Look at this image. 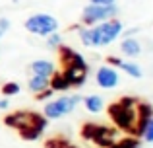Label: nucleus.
<instances>
[{
	"mask_svg": "<svg viewBox=\"0 0 153 148\" xmlns=\"http://www.w3.org/2000/svg\"><path fill=\"white\" fill-rule=\"evenodd\" d=\"M58 51H60V62L66 66L64 76L68 78L70 86L74 88L83 86L87 80V72H89V65L85 62V59L79 53H76L72 47H66V45H58Z\"/></svg>",
	"mask_w": 153,
	"mask_h": 148,
	"instance_id": "1",
	"label": "nucleus"
},
{
	"mask_svg": "<svg viewBox=\"0 0 153 148\" xmlns=\"http://www.w3.org/2000/svg\"><path fill=\"white\" fill-rule=\"evenodd\" d=\"M122 33L120 20L111 18L91 26V47H107Z\"/></svg>",
	"mask_w": 153,
	"mask_h": 148,
	"instance_id": "2",
	"label": "nucleus"
},
{
	"mask_svg": "<svg viewBox=\"0 0 153 148\" xmlns=\"http://www.w3.org/2000/svg\"><path fill=\"white\" fill-rule=\"evenodd\" d=\"M4 123H6V127H12V129H18V131H23L27 127H35L41 133L49 127V119L45 115L31 113V111H16L12 115H6Z\"/></svg>",
	"mask_w": 153,
	"mask_h": 148,
	"instance_id": "3",
	"label": "nucleus"
},
{
	"mask_svg": "<svg viewBox=\"0 0 153 148\" xmlns=\"http://www.w3.org/2000/svg\"><path fill=\"white\" fill-rule=\"evenodd\" d=\"M82 137L85 140L95 142L101 148H107L112 142H116V131L111 129V127H105V125H97V123H85L82 127Z\"/></svg>",
	"mask_w": 153,
	"mask_h": 148,
	"instance_id": "4",
	"label": "nucleus"
},
{
	"mask_svg": "<svg viewBox=\"0 0 153 148\" xmlns=\"http://www.w3.org/2000/svg\"><path fill=\"white\" fill-rule=\"evenodd\" d=\"M108 117L111 121L118 127L120 131H126V133H132L134 131V123H136V107L124 105V103L116 101L108 105Z\"/></svg>",
	"mask_w": 153,
	"mask_h": 148,
	"instance_id": "5",
	"label": "nucleus"
},
{
	"mask_svg": "<svg viewBox=\"0 0 153 148\" xmlns=\"http://www.w3.org/2000/svg\"><path fill=\"white\" fill-rule=\"evenodd\" d=\"M118 14V8L116 4H108V6H103V4H87L82 10V23L87 27L95 26L99 22H105V20H111Z\"/></svg>",
	"mask_w": 153,
	"mask_h": 148,
	"instance_id": "6",
	"label": "nucleus"
},
{
	"mask_svg": "<svg viewBox=\"0 0 153 148\" xmlns=\"http://www.w3.org/2000/svg\"><path fill=\"white\" fill-rule=\"evenodd\" d=\"M82 103V95H62L58 99H52L45 105V117L47 119H60L64 115L72 113Z\"/></svg>",
	"mask_w": 153,
	"mask_h": 148,
	"instance_id": "7",
	"label": "nucleus"
},
{
	"mask_svg": "<svg viewBox=\"0 0 153 148\" xmlns=\"http://www.w3.org/2000/svg\"><path fill=\"white\" fill-rule=\"evenodd\" d=\"M25 29L33 35H41V37H47L52 31L58 29V20L51 14H33L31 18L25 20Z\"/></svg>",
	"mask_w": 153,
	"mask_h": 148,
	"instance_id": "8",
	"label": "nucleus"
},
{
	"mask_svg": "<svg viewBox=\"0 0 153 148\" xmlns=\"http://www.w3.org/2000/svg\"><path fill=\"white\" fill-rule=\"evenodd\" d=\"M95 80H97V86L99 88H105V90H112V88L118 86V74H116L114 68L111 66H101L95 74Z\"/></svg>",
	"mask_w": 153,
	"mask_h": 148,
	"instance_id": "9",
	"label": "nucleus"
},
{
	"mask_svg": "<svg viewBox=\"0 0 153 148\" xmlns=\"http://www.w3.org/2000/svg\"><path fill=\"white\" fill-rule=\"evenodd\" d=\"M49 88L52 92H66L72 86L68 82V78L64 76V72H52L51 78H49Z\"/></svg>",
	"mask_w": 153,
	"mask_h": 148,
	"instance_id": "10",
	"label": "nucleus"
},
{
	"mask_svg": "<svg viewBox=\"0 0 153 148\" xmlns=\"http://www.w3.org/2000/svg\"><path fill=\"white\" fill-rule=\"evenodd\" d=\"M120 49H122V53L126 55V57H138V55L142 53V45H140V41L136 37H124Z\"/></svg>",
	"mask_w": 153,
	"mask_h": 148,
	"instance_id": "11",
	"label": "nucleus"
},
{
	"mask_svg": "<svg viewBox=\"0 0 153 148\" xmlns=\"http://www.w3.org/2000/svg\"><path fill=\"white\" fill-rule=\"evenodd\" d=\"M31 70H33V74H39V76H47V78H51V74L54 72V65H52L51 61L39 59V61H33Z\"/></svg>",
	"mask_w": 153,
	"mask_h": 148,
	"instance_id": "12",
	"label": "nucleus"
},
{
	"mask_svg": "<svg viewBox=\"0 0 153 148\" xmlns=\"http://www.w3.org/2000/svg\"><path fill=\"white\" fill-rule=\"evenodd\" d=\"M83 103H85L89 113H99V111H103V105H105L101 95H87V98L83 99Z\"/></svg>",
	"mask_w": 153,
	"mask_h": 148,
	"instance_id": "13",
	"label": "nucleus"
},
{
	"mask_svg": "<svg viewBox=\"0 0 153 148\" xmlns=\"http://www.w3.org/2000/svg\"><path fill=\"white\" fill-rule=\"evenodd\" d=\"M45 88H49V78H47V76H39V74H33V78L29 80V90L37 94V92L45 90Z\"/></svg>",
	"mask_w": 153,
	"mask_h": 148,
	"instance_id": "14",
	"label": "nucleus"
},
{
	"mask_svg": "<svg viewBox=\"0 0 153 148\" xmlns=\"http://www.w3.org/2000/svg\"><path fill=\"white\" fill-rule=\"evenodd\" d=\"M118 68L120 70H124L128 76H132V78H142L143 72H142V68H140V65H136V62H120L118 65Z\"/></svg>",
	"mask_w": 153,
	"mask_h": 148,
	"instance_id": "15",
	"label": "nucleus"
},
{
	"mask_svg": "<svg viewBox=\"0 0 153 148\" xmlns=\"http://www.w3.org/2000/svg\"><path fill=\"white\" fill-rule=\"evenodd\" d=\"M136 117L138 119H151L153 117V105L146 101H138L136 103Z\"/></svg>",
	"mask_w": 153,
	"mask_h": 148,
	"instance_id": "16",
	"label": "nucleus"
},
{
	"mask_svg": "<svg viewBox=\"0 0 153 148\" xmlns=\"http://www.w3.org/2000/svg\"><path fill=\"white\" fill-rule=\"evenodd\" d=\"M70 142H68V138L64 137H52L49 140L45 142V148H66Z\"/></svg>",
	"mask_w": 153,
	"mask_h": 148,
	"instance_id": "17",
	"label": "nucleus"
},
{
	"mask_svg": "<svg viewBox=\"0 0 153 148\" xmlns=\"http://www.w3.org/2000/svg\"><path fill=\"white\" fill-rule=\"evenodd\" d=\"M2 94L4 95H16V94H19V84L18 82H6L2 86Z\"/></svg>",
	"mask_w": 153,
	"mask_h": 148,
	"instance_id": "18",
	"label": "nucleus"
},
{
	"mask_svg": "<svg viewBox=\"0 0 153 148\" xmlns=\"http://www.w3.org/2000/svg\"><path fill=\"white\" fill-rule=\"evenodd\" d=\"M122 148H142V142L138 140V137H126L120 140Z\"/></svg>",
	"mask_w": 153,
	"mask_h": 148,
	"instance_id": "19",
	"label": "nucleus"
},
{
	"mask_svg": "<svg viewBox=\"0 0 153 148\" xmlns=\"http://www.w3.org/2000/svg\"><path fill=\"white\" fill-rule=\"evenodd\" d=\"M79 39L85 47H91V27H85V29H79Z\"/></svg>",
	"mask_w": 153,
	"mask_h": 148,
	"instance_id": "20",
	"label": "nucleus"
},
{
	"mask_svg": "<svg viewBox=\"0 0 153 148\" xmlns=\"http://www.w3.org/2000/svg\"><path fill=\"white\" fill-rule=\"evenodd\" d=\"M142 138H146L147 142H153V117L149 119V123L146 125V131H143Z\"/></svg>",
	"mask_w": 153,
	"mask_h": 148,
	"instance_id": "21",
	"label": "nucleus"
},
{
	"mask_svg": "<svg viewBox=\"0 0 153 148\" xmlns=\"http://www.w3.org/2000/svg\"><path fill=\"white\" fill-rule=\"evenodd\" d=\"M47 37H49V47H58V45H62V37H60L58 33H54V31H52L51 35H47Z\"/></svg>",
	"mask_w": 153,
	"mask_h": 148,
	"instance_id": "22",
	"label": "nucleus"
},
{
	"mask_svg": "<svg viewBox=\"0 0 153 148\" xmlns=\"http://www.w3.org/2000/svg\"><path fill=\"white\" fill-rule=\"evenodd\" d=\"M51 95H52V90H51V88H45V90L37 92V95H35V99H37V101H47V99H49Z\"/></svg>",
	"mask_w": 153,
	"mask_h": 148,
	"instance_id": "23",
	"label": "nucleus"
},
{
	"mask_svg": "<svg viewBox=\"0 0 153 148\" xmlns=\"http://www.w3.org/2000/svg\"><path fill=\"white\" fill-rule=\"evenodd\" d=\"M8 27H10V20L8 18H0V37L8 31Z\"/></svg>",
	"mask_w": 153,
	"mask_h": 148,
	"instance_id": "24",
	"label": "nucleus"
},
{
	"mask_svg": "<svg viewBox=\"0 0 153 148\" xmlns=\"http://www.w3.org/2000/svg\"><path fill=\"white\" fill-rule=\"evenodd\" d=\"M120 103H124V105H130V107H136L138 99H136V98H122V99H120Z\"/></svg>",
	"mask_w": 153,
	"mask_h": 148,
	"instance_id": "25",
	"label": "nucleus"
},
{
	"mask_svg": "<svg viewBox=\"0 0 153 148\" xmlns=\"http://www.w3.org/2000/svg\"><path fill=\"white\" fill-rule=\"evenodd\" d=\"M91 4H103V6H108V4H116V0H89Z\"/></svg>",
	"mask_w": 153,
	"mask_h": 148,
	"instance_id": "26",
	"label": "nucleus"
},
{
	"mask_svg": "<svg viewBox=\"0 0 153 148\" xmlns=\"http://www.w3.org/2000/svg\"><path fill=\"white\" fill-rule=\"evenodd\" d=\"M107 62H108V65H112V66H118L122 61H120L118 57H108V59H107Z\"/></svg>",
	"mask_w": 153,
	"mask_h": 148,
	"instance_id": "27",
	"label": "nucleus"
},
{
	"mask_svg": "<svg viewBox=\"0 0 153 148\" xmlns=\"http://www.w3.org/2000/svg\"><path fill=\"white\" fill-rule=\"evenodd\" d=\"M0 109H8V99H0Z\"/></svg>",
	"mask_w": 153,
	"mask_h": 148,
	"instance_id": "28",
	"label": "nucleus"
},
{
	"mask_svg": "<svg viewBox=\"0 0 153 148\" xmlns=\"http://www.w3.org/2000/svg\"><path fill=\"white\" fill-rule=\"evenodd\" d=\"M107 148H122V144H120V142H112V144L107 146Z\"/></svg>",
	"mask_w": 153,
	"mask_h": 148,
	"instance_id": "29",
	"label": "nucleus"
},
{
	"mask_svg": "<svg viewBox=\"0 0 153 148\" xmlns=\"http://www.w3.org/2000/svg\"><path fill=\"white\" fill-rule=\"evenodd\" d=\"M66 148H78V146H74V144H68Z\"/></svg>",
	"mask_w": 153,
	"mask_h": 148,
	"instance_id": "30",
	"label": "nucleus"
}]
</instances>
